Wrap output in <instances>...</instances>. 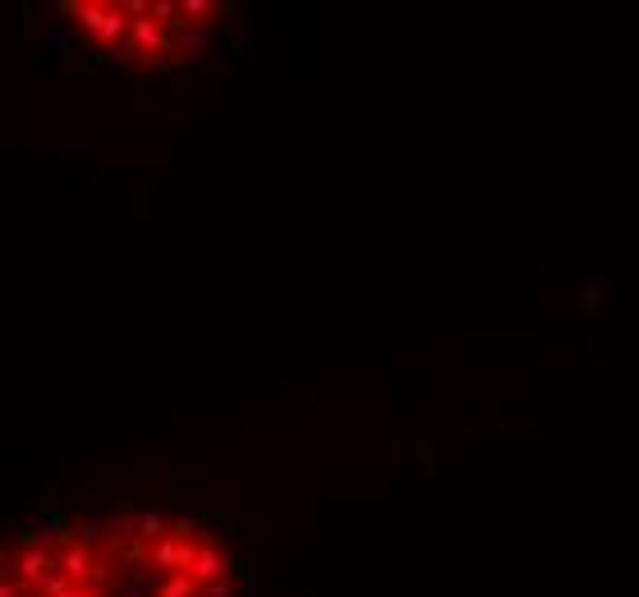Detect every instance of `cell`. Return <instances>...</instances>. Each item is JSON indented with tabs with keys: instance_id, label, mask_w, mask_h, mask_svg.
<instances>
[{
	"instance_id": "7a4b0ae2",
	"label": "cell",
	"mask_w": 639,
	"mask_h": 597,
	"mask_svg": "<svg viewBox=\"0 0 639 597\" xmlns=\"http://www.w3.org/2000/svg\"><path fill=\"white\" fill-rule=\"evenodd\" d=\"M65 23L83 46L125 69L161 74L203 56L230 23L221 0H69L60 5Z\"/></svg>"
},
{
	"instance_id": "3957f363",
	"label": "cell",
	"mask_w": 639,
	"mask_h": 597,
	"mask_svg": "<svg viewBox=\"0 0 639 597\" xmlns=\"http://www.w3.org/2000/svg\"><path fill=\"white\" fill-rule=\"evenodd\" d=\"M0 597H51L28 538L0 547Z\"/></svg>"
},
{
	"instance_id": "6da1fadb",
	"label": "cell",
	"mask_w": 639,
	"mask_h": 597,
	"mask_svg": "<svg viewBox=\"0 0 639 597\" xmlns=\"http://www.w3.org/2000/svg\"><path fill=\"white\" fill-rule=\"evenodd\" d=\"M51 597H235L240 561L221 533L161 510H120L28 533Z\"/></svg>"
}]
</instances>
